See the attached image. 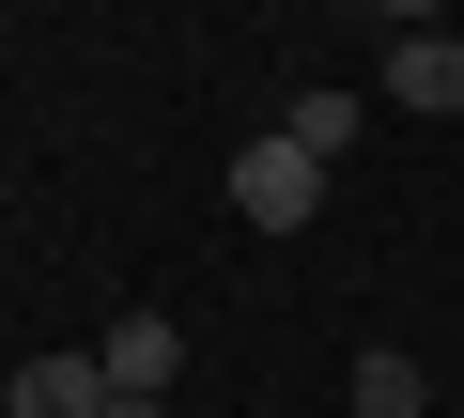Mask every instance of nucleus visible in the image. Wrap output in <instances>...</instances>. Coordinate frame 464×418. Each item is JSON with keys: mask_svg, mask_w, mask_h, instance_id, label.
<instances>
[{"mask_svg": "<svg viewBox=\"0 0 464 418\" xmlns=\"http://www.w3.org/2000/svg\"><path fill=\"white\" fill-rule=\"evenodd\" d=\"M232 218H248V233H310V218H325V170H310V155L264 124L248 155H232Z\"/></svg>", "mask_w": 464, "mask_h": 418, "instance_id": "f257e3e1", "label": "nucleus"}, {"mask_svg": "<svg viewBox=\"0 0 464 418\" xmlns=\"http://www.w3.org/2000/svg\"><path fill=\"white\" fill-rule=\"evenodd\" d=\"M387 109H418V124H464V32L449 16H402V47H387V78H372Z\"/></svg>", "mask_w": 464, "mask_h": 418, "instance_id": "f03ea898", "label": "nucleus"}, {"mask_svg": "<svg viewBox=\"0 0 464 418\" xmlns=\"http://www.w3.org/2000/svg\"><path fill=\"white\" fill-rule=\"evenodd\" d=\"M0 418H109V356H93V341H63V356H16Z\"/></svg>", "mask_w": 464, "mask_h": 418, "instance_id": "7ed1b4c3", "label": "nucleus"}, {"mask_svg": "<svg viewBox=\"0 0 464 418\" xmlns=\"http://www.w3.org/2000/svg\"><path fill=\"white\" fill-rule=\"evenodd\" d=\"M93 356H109V403H170V372H186V326H170V310H124Z\"/></svg>", "mask_w": 464, "mask_h": 418, "instance_id": "20e7f679", "label": "nucleus"}, {"mask_svg": "<svg viewBox=\"0 0 464 418\" xmlns=\"http://www.w3.org/2000/svg\"><path fill=\"white\" fill-rule=\"evenodd\" d=\"M341 403H356V418H449V403H433V372H418L402 341H356V372H341Z\"/></svg>", "mask_w": 464, "mask_h": 418, "instance_id": "39448f33", "label": "nucleus"}, {"mask_svg": "<svg viewBox=\"0 0 464 418\" xmlns=\"http://www.w3.org/2000/svg\"><path fill=\"white\" fill-rule=\"evenodd\" d=\"M279 140H295V155H310V170H325V155H341V140H356V93H341V78H310V93H295V109H279Z\"/></svg>", "mask_w": 464, "mask_h": 418, "instance_id": "423d86ee", "label": "nucleus"}]
</instances>
